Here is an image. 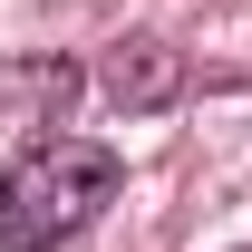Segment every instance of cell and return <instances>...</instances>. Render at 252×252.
Segmentation results:
<instances>
[{
    "mask_svg": "<svg viewBox=\"0 0 252 252\" xmlns=\"http://www.w3.org/2000/svg\"><path fill=\"white\" fill-rule=\"evenodd\" d=\"M97 78H107V97H117L126 117H146V107H165V97L185 88V59H175L165 39H117Z\"/></svg>",
    "mask_w": 252,
    "mask_h": 252,
    "instance_id": "7a4b0ae2",
    "label": "cell"
},
{
    "mask_svg": "<svg viewBox=\"0 0 252 252\" xmlns=\"http://www.w3.org/2000/svg\"><path fill=\"white\" fill-rule=\"evenodd\" d=\"M107 204H117V156L97 136H39L0 175V243L10 252H49L68 233H88Z\"/></svg>",
    "mask_w": 252,
    "mask_h": 252,
    "instance_id": "6da1fadb",
    "label": "cell"
}]
</instances>
